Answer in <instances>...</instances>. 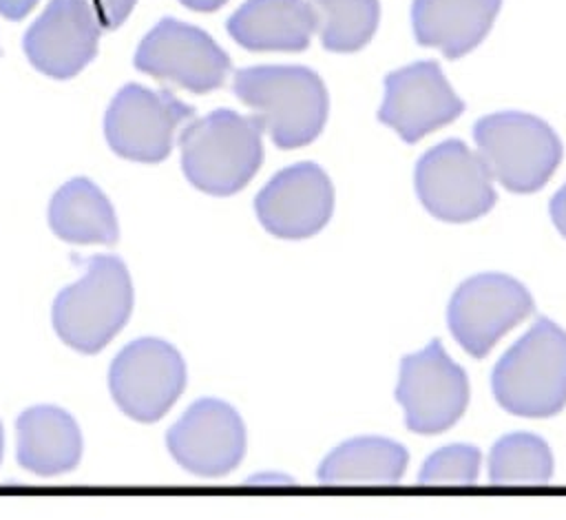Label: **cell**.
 I'll return each instance as SVG.
<instances>
[{
    "label": "cell",
    "mask_w": 566,
    "mask_h": 520,
    "mask_svg": "<svg viewBox=\"0 0 566 520\" xmlns=\"http://www.w3.org/2000/svg\"><path fill=\"white\" fill-rule=\"evenodd\" d=\"M533 312L531 292L502 272H480L469 277L453 292L447 308V323L455 341L475 358L489 350L511 327Z\"/></svg>",
    "instance_id": "cell-7"
},
{
    "label": "cell",
    "mask_w": 566,
    "mask_h": 520,
    "mask_svg": "<svg viewBox=\"0 0 566 520\" xmlns=\"http://www.w3.org/2000/svg\"><path fill=\"white\" fill-rule=\"evenodd\" d=\"M192 115L195 108L170 91L126 84L106 111L104 133L117 155L153 164L168 157L175 131Z\"/></svg>",
    "instance_id": "cell-9"
},
{
    "label": "cell",
    "mask_w": 566,
    "mask_h": 520,
    "mask_svg": "<svg viewBox=\"0 0 566 520\" xmlns=\"http://www.w3.org/2000/svg\"><path fill=\"white\" fill-rule=\"evenodd\" d=\"M250 482H281V485H292L294 480L287 478V476H272V474H268V476H254V478H250Z\"/></svg>",
    "instance_id": "cell-28"
},
{
    "label": "cell",
    "mask_w": 566,
    "mask_h": 520,
    "mask_svg": "<svg viewBox=\"0 0 566 520\" xmlns=\"http://www.w3.org/2000/svg\"><path fill=\"white\" fill-rule=\"evenodd\" d=\"M0 458H2V425H0Z\"/></svg>",
    "instance_id": "cell-29"
},
{
    "label": "cell",
    "mask_w": 566,
    "mask_h": 520,
    "mask_svg": "<svg viewBox=\"0 0 566 520\" xmlns=\"http://www.w3.org/2000/svg\"><path fill=\"white\" fill-rule=\"evenodd\" d=\"M51 230L73 243H115L119 228L106 195L86 177L66 181L49 204Z\"/></svg>",
    "instance_id": "cell-19"
},
{
    "label": "cell",
    "mask_w": 566,
    "mask_h": 520,
    "mask_svg": "<svg viewBox=\"0 0 566 520\" xmlns=\"http://www.w3.org/2000/svg\"><path fill=\"white\" fill-rule=\"evenodd\" d=\"M228 0H181V4H186L188 9L195 11H214L219 7H223Z\"/></svg>",
    "instance_id": "cell-27"
},
{
    "label": "cell",
    "mask_w": 566,
    "mask_h": 520,
    "mask_svg": "<svg viewBox=\"0 0 566 520\" xmlns=\"http://www.w3.org/2000/svg\"><path fill=\"white\" fill-rule=\"evenodd\" d=\"M18 462L35 474L53 476L77 465L82 434L71 414L55 405H35L20 414Z\"/></svg>",
    "instance_id": "cell-18"
},
{
    "label": "cell",
    "mask_w": 566,
    "mask_h": 520,
    "mask_svg": "<svg viewBox=\"0 0 566 520\" xmlns=\"http://www.w3.org/2000/svg\"><path fill=\"white\" fill-rule=\"evenodd\" d=\"M551 476V447L535 434H506L489 454V480L495 485H542Z\"/></svg>",
    "instance_id": "cell-22"
},
{
    "label": "cell",
    "mask_w": 566,
    "mask_h": 520,
    "mask_svg": "<svg viewBox=\"0 0 566 520\" xmlns=\"http://www.w3.org/2000/svg\"><path fill=\"white\" fill-rule=\"evenodd\" d=\"M396 401L402 405L411 431L438 434L464 414L469 378L436 339L424 350L402 358Z\"/></svg>",
    "instance_id": "cell-8"
},
{
    "label": "cell",
    "mask_w": 566,
    "mask_h": 520,
    "mask_svg": "<svg viewBox=\"0 0 566 520\" xmlns=\"http://www.w3.org/2000/svg\"><path fill=\"white\" fill-rule=\"evenodd\" d=\"M480 460V449L473 445H447L424 460L418 480L422 485H471L478 480Z\"/></svg>",
    "instance_id": "cell-23"
},
{
    "label": "cell",
    "mask_w": 566,
    "mask_h": 520,
    "mask_svg": "<svg viewBox=\"0 0 566 520\" xmlns=\"http://www.w3.org/2000/svg\"><path fill=\"white\" fill-rule=\"evenodd\" d=\"M409 462L407 449L389 438L360 436L334 447L318 467L321 482L394 485Z\"/></svg>",
    "instance_id": "cell-20"
},
{
    "label": "cell",
    "mask_w": 566,
    "mask_h": 520,
    "mask_svg": "<svg viewBox=\"0 0 566 520\" xmlns=\"http://www.w3.org/2000/svg\"><path fill=\"white\" fill-rule=\"evenodd\" d=\"M497 403L526 418H546L566 405V332L537 319L497 361L491 376Z\"/></svg>",
    "instance_id": "cell-3"
},
{
    "label": "cell",
    "mask_w": 566,
    "mask_h": 520,
    "mask_svg": "<svg viewBox=\"0 0 566 520\" xmlns=\"http://www.w3.org/2000/svg\"><path fill=\"white\" fill-rule=\"evenodd\" d=\"M473 139L493 181L513 193L539 190L564 155L557 133L544 119L520 111L480 117Z\"/></svg>",
    "instance_id": "cell-5"
},
{
    "label": "cell",
    "mask_w": 566,
    "mask_h": 520,
    "mask_svg": "<svg viewBox=\"0 0 566 520\" xmlns=\"http://www.w3.org/2000/svg\"><path fill=\"white\" fill-rule=\"evenodd\" d=\"M38 0H0V13L9 20H20L24 18Z\"/></svg>",
    "instance_id": "cell-26"
},
{
    "label": "cell",
    "mask_w": 566,
    "mask_h": 520,
    "mask_svg": "<svg viewBox=\"0 0 566 520\" xmlns=\"http://www.w3.org/2000/svg\"><path fill=\"white\" fill-rule=\"evenodd\" d=\"M102 31L91 0H51L24 33V51L44 75L73 77L95 58Z\"/></svg>",
    "instance_id": "cell-15"
},
{
    "label": "cell",
    "mask_w": 566,
    "mask_h": 520,
    "mask_svg": "<svg viewBox=\"0 0 566 520\" xmlns=\"http://www.w3.org/2000/svg\"><path fill=\"white\" fill-rule=\"evenodd\" d=\"M135 66L192 93H208L226 82L232 64L206 31L164 18L137 46Z\"/></svg>",
    "instance_id": "cell-11"
},
{
    "label": "cell",
    "mask_w": 566,
    "mask_h": 520,
    "mask_svg": "<svg viewBox=\"0 0 566 520\" xmlns=\"http://www.w3.org/2000/svg\"><path fill=\"white\" fill-rule=\"evenodd\" d=\"M500 7L502 0H413V35L422 46H436L458 60L486 38Z\"/></svg>",
    "instance_id": "cell-16"
},
{
    "label": "cell",
    "mask_w": 566,
    "mask_h": 520,
    "mask_svg": "<svg viewBox=\"0 0 566 520\" xmlns=\"http://www.w3.org/2000/svg\"><path fill=\"white\" fill-rule=\"evenodd\" d=\"M551 219L555 228L566 237V184L551 199Z\"/></svg>",
    "instance_id": "cell-25"
},
{
    "label": "cell",
    "mask_w": 566,
    "mask_h": 520,
    "mask_svg": "<svg viewBox=\"0 0 566 520\" xmlns=\"http://www.w3.org/2000/svg\"><path fill=\"white\" fill-rule=\"evenodd\" d=\"M232 91L254 111V117L279 148H298L314 142L327 122V89L316 71L301 64L239 69Z\"/></svg>",
    "instance_id": "cell-1"
},
{
    "label": "cell",
    "mask_w": 566,
    "mask_h": 520,
    "mask_svg": "<svg viewBox=\"0 0 566 520\" xmlns=\"http://www.w3.org/2000/svg\"><path fill=\"white\" fill-rule=\"evenodd\" d=\"M166 443L172 458L188 471L223 476L243 458L245 425L232 405L201 398L168 429Z\"/></svg>",
    "instance_id": "cell-14"
},
{
    "label": "cell",
    "mask_w": 566,
    "mask_h": 520,
    "mask_svg": "<svg viewBox=\"0 0 566 520\" xmlns=\"http://www.w3.org/2000/svg\"><path fill=\"white\" fill-rule=\"evenodd\" d=\"M133 285L122 259L97 254L86 261L77 283L64 288L53 303V327L80 352L102 350L126 323Z\"/></svg>",
    "instance_id": "cell-4"
},
{
    "label": "cell",
    "mask_w": 566,
    "mask_h": 520,
    "mask_svg": "<svg viewBox=\"0 0 566 520\" xmlns=\"http://www.w3.org/2000/svg\"><path fill=\"white\" fill-rule=\"evenodd\" d=\"M316 31L307 0H245L230 18L228 33L250 51H303Z\"/></svg>",
    "instance_id": "cell-17"
},
{
    "label": "cell",
    "mask_w": 566,
    "mask_h": 520,
    "mask_svg": "<svg viewBox=\"0 0 566 520\" xmlns=\"http://www.w3.org/2000/svg\"><path fill=\"white\" fill-rule=\"evenodd\" d=\"M464 111V102L447 82L433 60L400 66L385 77V100L378 119L394 128L407 144H416Z\"/></svg>",
    "instance_id": "cell-12"
},
{
    "label": "cell",
    "mask_w": 566,
    "mask_h": 520,
    "mask_svg": "<svg viewBox=\"0 0 566 520\" xmlns=\"http://www.w3.org/2000/svg\"><path fill=\"white\" fill-rule=\"evenodd\" d=\"M254 210L268 232L281 239L316 235L332 217L334 186L314 162L279 170L256 195Z\"/></svg>",
    "instance_id": "cell-13"
},
{
    "label": "cell",
    "mask_w": 566,
    "mask_h": 520,
    "mask_svg": "<svg viewBox=\"0 0 566 520\" xmlns=\"http://www.w3.org/2000/svg\"><path fill=\"white\" fill-rule=\"evenodd\" d=\"M321 44L334 53H354L376 33L378 0H312Z\"/></svg>",
    "instance_id": "cell-21"
},
{
    "label": "cell",
    "mask_w": 566,
    "mask_h": 520,
    "mask_svg": "<svg viewBox=\"0 0 566 520\" xmlns=\"http://www.w3.org/2000/svg\"><path fill=\"white\" fill-rule=\"evenodd\" d=\"M413 181L422 206L451 223L486 215L497 199L484 159L462 139H444L429 148L416 164Z\"/></svg>",
    "instance_id": "cell-6"
},
{
    "label": "cell",
    "mask_w": 566,
    "mask_h": 520,
    "mask_svg": "<svg viewBox=\"0 0 566 520\" xmlns=\"http://www.w3.org/2000/svg\"><path fill=\"white\" fill-rule=\"evenodd\" d=\"M137 0H91L102 29H117L130 13Z\"/></svg>",
    "instance_id": "cell-24"
},
{
    "label": "cell",
    "mask_w": 566,
    "mask_h": 520,
    "mask_svg": "<svg viewBox=\"0 0 566 520\" xmlns=\"http://www.w3.org/2000/svg\"><path fill=\"white\" fill-rule=\"evenodd\" d=\"M108 385L124 414L137 420H157L184 392L186 365L170 343L144 336L119 350Z\"/></svg>",
    "instance_id": "cell-10"
},
{
    "label": "cell",
    "mask_w": 566,
    "mask_h": 520,
    "mask_svg": "<svg viewBox=\"0 0 566 520\" xmlns=\"http://www.w3.org/2000/svg\"><path fill=\"white\" fill-rule=\"evenodd\" d=\"M263 126L252 115L212 111L188 124L179 137L181 166L192 186L210 195L241 190L263 162Z\"/></svg>",
    "instance_id": "cell-2"
}]
</instances>
